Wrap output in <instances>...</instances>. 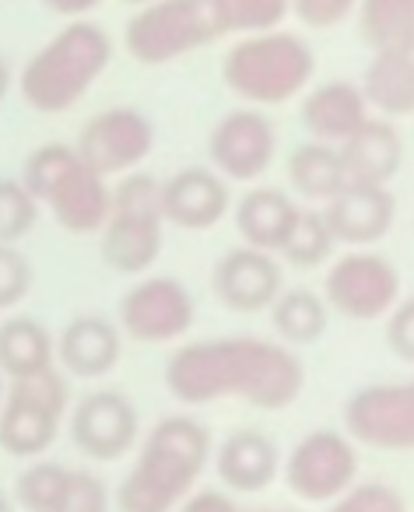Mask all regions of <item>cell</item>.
Here are the masks:
<instances>
[{"mask_svg":"<svg viewBox=\"0 0 414 512\" xmlns=\"http://www.w3.org/2000/svg\"><path fill=\"white\" fill-rule=\"evenodd\" d=\"M71 442L88 460L113 463L137 446L141 435V414L134 400L120 390H95L74 404L71 411Z\"/></svg>","mask_w":414,"mask_h":512,"instance_id":"cell-15","label":"cell"},{"mask_svg":"<svg viewBox=\"0 0 414 512\" xmlns=\"http://www.w3.org/2000/svg\"><path fill=\"white\" fill-rule=\"evenodd\" d=\"M337 239L330 232L323 211H313V207H302L299 221H295L292 235L285 239V246L278 249V256L285 264L302 267V271H313V267H323L334 256Z\"/></svg>","mask_w":414,"mask_h":512,"instance_id":"cell-31","label":"cell"},{"mask_svg":"<svg viewBox=\"0 0 414 512\" xmlns=\"http://www.w3.org/2000/svg\"><path fill=\"white\" fill-rule=\"evenodd\" d=\"M344 179L362 186H390L404 165V137L393 120L369 116L348 141L337 144Z\"/></svg>","mask_w":414,"mask_h":512,"instance_id":"cell-20","label":"cell"},{"mask_svg":"<svg viewBox=\"0 0 414 512\" xmlns=\"http://www.w3.org/2000/svg\"><path fill=\"white\" fill-rule=\"evenodd\" d=\"M211 432L190 414H169L141 442L137 463L116 488L120 512H176L211 460Z\"/></svg>","mask_w":414,"mask_h":512,"instance_id":"cell-2","label":"cell"},{"mask_svg":"<svg viewBox=\"0 0 414 512\" xmlns=\"http://www.w3.org/2000/svg\"><path fill=\"white\" fill-rule=\"evenodd\" d=\"M386 348L404 365H414V299L400 295L397 306L386 313Z\"/></svg>","mask_w":414,"mask_h":512,"instance_id":"cell-36","label":"cell"},{"mask_svg":"<svg viewBox=\"0 0 414 512\" xmlns=\"http://www.w3.org/2000/svg\"><path fill=\"white\" fill-rule=\"evenodd\" d=\"M113 60V39L95 22H67L46 46L25 60L18 92L25 106L43 116H60L88 95Z\"/></svg>","mask_w":414,"mask_h":512,"instance_id":"cell-3","label":"cell"},{"mask_svg":"<svg viewBox=\"0 0 414 512\" xmlns=\"http://www.w3.org/2000/svg\"><path fill=\"white\" fill-rule=\"evenodd\" d=\"M39 221V204L22 179L0 176V242H22L25 235L36 228Z\"/></svg>","mask_w":414,"mask_h":512,"instance_id":"cell-32","label":"cell"},{"mask_svg":"<svg viewBox=\"0 0 414 512\" xmlns=\"http://www.w3.org/2000/svg\"><path fill=\"white\" fill-rule=\"evenodd\" d=\"M278 134L274 123L260 109H232L207 134V158L211 169L232 183H253L274 162Z\"/></svg>","mask_w":414,"mask_h":512,"instance_id":"cell-14","label":"cell"},{"mask_svg":"<svg viewBox=\"0 0 414 512\" xmlns=\"http://www.w3.org/2000/svg\"><path fill=\"white\" fill-rule=\"evenodd\" d=\"M358 39L372 53L414 50V0H358Z\"/></svg>","mask_w":414,"mask_h":512,"instance_id":"cell-28","label":"cell"},{"mask_svg":"<svg viewBox=\"0 0 414 512\" xmlns=\"http://www.w3.org/2000/svg\"><path fill=\"white\" fill-rule=\"evenodd\" d=\"M288 186L292 193H299L302 200H323L327 204L330 197L344 190V165L341 155H337L334 144H323V141H306L288 155Z\"/></svg>","mask_w":414,"mask_h":512,"instance_id":"cell-27","label":"cell"},{"mask_svg":"<svg viewBox=\"0 0 414 512\" xmlns=\"http://www.w3.org/2000/svg\"><path fill=\"white\" fill-rule=\"evenodd\" d=\"M281 474H285V484L295 498L313 505H330L358 477L355 442L344 432H334V428H316L306 439L295 442L288 460L281 463Z\"/></svg>","mask_w":414,"mask_h":512,"instance_id":"cell-10","label":"cell"},{"mask_svg":"<svg viewBox=\"0 0 414 512\" xmlns=\"http://www.w3.org/2000/svg\"><path fill=\"white\" fill-rule=\"evenodd\" d=\"M67 404H71V390L60 369L11 379L0 400V449L18 460H39L57 442Z\"/></svg>","mask_w":414,"mask_h":512,"instance_id":"cell-7","label":"cell"},{"mask_svg":"<svg viewBox=\"0 0 414 512\" xmlns=\"http://www.w3.org/2000/svg\"><path fill=\"white\" fill-rule=\"evenodd\" d=\"M46 369H57L53 334L32 316H8L0 323V376L29 379Z\"/></svg>","mask_w":414,"mask_h":512,"instance_id":"cell-25","label":"cell"},{"mask_svg":"<svg viewBox=\"0 0 414 512\" xmlns=\"http://www.w3.org/2000/svg\"><path fill=\"white\" fill-rule=\"evenodd\" d=\"M0 512H15V502H11L4 488H0Z\"/></svg>","mask_w":414,"mask_h":512,"instance_id":"cell-41","label":"cell"},{"mask_svg":"<svg viewBox=\"0 0 414 512\" xmlns=\"http://www.w3.org/2000/svg\"><path fill=\"white\" fill-rule=\"evenodd\" d=\"M193 295L176 278H141L120 299V327L123 337L137 344H169L179 341L193 327Z\"/></svg>","mask_w":414,"mask_h":512,"instance_id":"cell-13","label":"cell"},{"mask_svg":"<svg viewBox=\"0 0 414 512\" xmlns=\"http://www.w3.org/2000/svg\"><path fill=\"white\" fill-rule=\"evenodd\" d=\"M71 470L57 460H32L15 477L11 502L22 512H64L67 491H71Z\"/></svg>","mask_w":414,"mask_h":512,"instance_id":"cell-29","label":"cell"},{"mask_svg":"<svg viewBox=\"0 0 414 512\" xmlns=\"http://www.w3.org/2000/svg\"><path fill=\"white\" fill-rule=\"evenodd\" d=\"M344 435L383 453H411L414 449V386L372 383L344 400Z\"/></svg>","mask_w":414,"mask_h":512,"instance_id":"cell-11","label":"cell"},{"mask_svg":"<svg viewBox=\"0 0 414 512\" xmlns=\"http://www.w3.org/2000/svg\"><path fill=\"white\" fill-rule=\"evenodd\" d=\"M323 302L330 313L355 323L383 320L400 302V271L383 253L348 249L330 264L323 278Z\"/></svg>","mask_w":414,"mask_h":512,"instance_id":"cell-9","label":"cell"},{"mask_svg":"<svg viewBox=\"0 0 414 512\" xmlns=\"http://www.w3.org/2000/svg\"><path fill=\"white\" fill-rule=\"evenodd\" d=\"M123 4H130V8H144V4H151V0H123Z\"/></svg>","mask_w":414,"mask_h":512,"instance_id":"cell-42","label":"cell"},{"mask_svg":"<svg viewBox=\"0 0 414 512\" xmlns=\"http://www.w3.org/2000/svg\"><path fill=\"white\" fill-rule=\"evenodd\" d=\"M8 92H11V67L4 60V53H0V102L8 99Z\"/></svg>","mask_w":414,"mask_h":512,"instance_id":"cell-40","label":"cell"},{"mask_svg":"<svg viewBox=\"0 0 414 512\" xmlns=\"http://www.w3.org/2000/svg\"><path fill=\"white\" fill-rule=\"evenodd\" d=\"M327 512H407V502L397 488L383 481H355L341 498L330 502Z\"/></svg>","mask_w":414,"mask_h":512,"instance_id":"cell-34","label":"cell"},{"mask_svg":"<svg viewBox=\"0 0 414 512\" xmlns=\"http://www.w3.org/2000/svg\"><path fill=\"white\" fill-rule=\"evenodd\" d=\"M165 390L190 407L236 397L260 411H285L306 390V369L281 341L211 337L176 348L165 362Z\"/></svg>","mask_w":414,"mask_h":512,"instance_id":"cell-1","label":"cell"},{"mask_svg":"<svg viewBox=\"0 0 414 512\" xmlns=\"http://www.w3.org/2000/svg\"><path fill=\"white\" fill-rule=\"evenodd\" d=\"M0 400H4V376H0Z\"/></svg>","mask_w":414,"mask_h":512,"instance_id":"cell-44","label":"cell"},{"mask_svg":"<svg viewBox=\"0 0 414 512\" xmlns=\"http://www.w3.org/2000/svg\"><path fill=\"white\" fill-rule=\"evenodd\" d=\"M162 179L123 172L109 186V214L99 228V253L109 271L141 278L162 253Z\"/></svg>","mask_w":414,"mask_h":512,"instance_id":"cell-6","label":"cell"},{"mask_svg":"<svg viewBox=\"0 0 414 512\" xmlns=\"http://www.w3.org/2000/svg\"><path fill=\"white\" fill-rule=\"evenodd\" d=\"M176 512H243L236 502H232V495H225V491H193V495H186L183 502L176 505Z\"/></svg>","mask_w":414,"mask_h":512,"instance_id":"cell-38","label":"cell"},{"mask_svg":"<svg viewBox=\"0 0 414 512\" xmlns=\"http://www.w3.org/2000/svg\"><path fill=\"white\" fill-rule=\"evenodd\" d=\"M358 0H288V11L299 18L306 29H337L355 15Z\"/></svg>","mask_w":414,"mask_h":512,"instance_id":"cell-35","label":"cell"},{"mask_svg":"<svg viewBox=\"0 0 414 512\" xmlns=\"http://www.w3.org/2000/svg\"><path fill=\"white\" fill-rule=\"evenodd\" d=\"M215 467L225 488L253 495L271 488L281 474V449L260 428H239L215 449Z\"/></svg>","mask_w":414,"mask_h":512,"instance_id":"cell-21","label":"cell"},{"mask_svg":"<svg viewBox=\"0 0 414 512\" xmlns=\"http://www.w3.org/2000/svg\"><path fill=\"white\" fill-rule=\"evenodd\" d=\"M46 11H53V15L60 18H71V22H78V18L92 15L95 8H102L106 0H43Z\"/></svg>","mask_w":414,"mask_h":512,"instance_id":"cell-39","label":"cell"},{"mask_svg":"<svg viewBox=\"0 0 414 512\" xmlns=\"http://www.w3.org/2000/svg\"><path fill=\"white\" fill-rule=\"evenodd\" d=\"M267 313H271V327L278 334V341L288 344V348L316 344L327 334V323H330L327 302L313 288H281Z\"/></svg>","mask_w":414,"mask_h":512,"instance_id":"cell-26","label":"cell"},{"mask_svg":"<svg viewBox=\"0 0 414 512\" xmlns=\"http://www.w3.org/2000/svg\"><path fill=\"white\" fill-rule=\"evenodd\" d=\"M151 148H155V127L134 106L102 109L99 116H92L81 127L78 141H74V151L81 155V162L92 172H99L102 179L141 169Z\"/></svg>","mask_w":414,"mask_h":512,"instance_id":"cell-12","label":"cell"},{"mask_svg":"<svg viewBox=\"0 0 414 512\" xmlns=\"http://www.w3.org/2000/svg\"><path fill=\"white\" fill-rule=\"evenodd\" d=\"M218 36H257V32L281 29L292 11L288 0H207Z\"/></svg>","mask_w":414,"mask_h":512,"instance_id":"cell-30","label":"cell"},{"mask_svg":"<svg viewBox=\"0 0 414 512\" xmlns=\"http://www.w3.org/2000/svg\"><path fill=\"white\" fill-rule=\"evenodd\" d=\"M316 74V53L299 32L271 29L257 36H239V43L225 53L222 81L236 99L253 109L285 106L299 99Z\"/></svg>","mask_w":414,"mask_h":512,"instance_id":"cell-4","label":"cell"},{"mask_svg":"<svg viewBox=\"0 0 414 512\" xmlns=\"http://www.w3.org/2000/svg\"><path fill=\"white\" fill-rule=\"evenodd\" d=\"M253 512H295V509H253Z\"/></svg>","mask_w":414,"mask_h":512,"instance_id":"cell-43","label":"cell"},{"mask_svg":"<svg viewBox=\"0 0 414 512\" xmlns=\"http://www.w3.org/2000/svg\"><path fill=\"white\" fill-rule=\"evenodd\" d=\"M211 288H215L218 302L225 309L250 316L271 309V302L285 288V274H281V264L274 253H264V249L253 246H236L218 256Z\"/></svg>","mask_w":414,"mask_h":512,"instance_id":"cell-16","label":"cell"},{"mask_svg":"<svg viewBox=\"0 0 414 512\" xmlns=\"http://www.w3.org/2000/svg\"><path fill=\"white\" fill-rule=\"evenodd\" d=\"M232 211L229 179L204 165H186L176 176L162 179V218L183 232H207Z\"/></svg>","mask_w":414,"mask_h":512,"instance_id":"cell-17","label":"cell"},{"mask_svg":"<svg viewBox=\"0 0 414 512\" xmlns=\"http://www.w3.org/2000/svg\"><path fill=\"white\" fill-rule=\"evenodd\" d=\"M218 39L222 36L207 0H151L123 29V50L141 67H165Z\"/></svg>","mask_w":414,"mask_h":512,"instance_id":"cell-8","label":"cell"},{"mask_svg":"<svg viewBox=\"0 0 414 512\" xmlns=\"http://www.w3.org/2000/svg\"><path fill=\"white\" fill-rule=\"evenodd\" d=\"M57 344V365L78 379H102L116 369L123 358V334L109 316L81 313L53 337Z\"/></svg>","mask_w":414,"mask_h":512,"instance_id":"cell-19","label":"cell"},{"mask_svg":"<svg viewBox=\"0 0 414 512\" xmlns=\"http://www.w3.org/2000/svg\"><path fill=\"white\" fill-rule=\"evenodd\" d=\"M369 106H365L362 92L355 81H323V85H309L302 92V127L313 134V141L323 144H341L369 120Z\"/></svg>","mask_w":414,"mask_h":512,"instance_id":"cell-22","label":"cell"},{"mask_svg":"<svg viewBox=\"0 0 414 512\" xmlns=\"http://www.w3.org/2000/svg\"><path fill=\"white\" fill-rule=\"evenodd\" d=\"M299 211L302 207L292 200V193L278 190V186H257V190L239 197L232 218H236V228L243 235V246L278 256V249L285 246L295 221H299Z\"/></svg>","mask_w":414,"mask_h":512,"instance_id":"cell-23","label":"cell"},{"mask_svg":"<svg viewBox=\"0 0 414 512\" xmlns=\"http://www.w3.org/2000/svg\"><path fill=\"white\" fill-rule=\"evenodd\" d=\"M64 512H109V488L92 470H71Z\"/></svg>","mask_w":414,"mask_h":512,"instance_id":"cell-37","label":"cell"},{"mask_svg":"<svg viewBox=\"0 0 414 512\" xmlns=\"http://www.w3.org/2000/svg\"><path fill=\"white\" fill-rule=\"evenodd\" d=\"M369 113L383 120H407L414 113V50H379L358 81Z\"/></svg>","mask_w":414,"mask_h":512,"instance_id":"cell-24","label":"cell"},{"mask_svg":"<svg viewBox=\"0 0 414 512\" xmlns=\"http://www.w3.org/2000/svg\"><path fill=\"white\" fill-rule=\"evenodd\" d=\"M22 183L67 235H99L109 214V179L88 169L74 144H39L25 158Z\"/></svg>","mask_w":414,"mask_h":512,"instance_id":"cell-5","label":"cell"},{"mask_svg":"<svg viewBox=\"0 0 414 512\" xmlns=\"http://www.w3.org/2000/svg\"><path fill=\"white\" fill-rule=\"evenodd\" d=\"M323 218H327L337 246L369 249L372 242H379L393 228L397 197H393L390 186L344 183V190L327 200Z\"/></svg>","mask_w":414,"mask_h":512,"instance_id":"cell-18","label":"cell"},{"mask_svg":"<svg viewBox=\"0 0 414 512\" xmlns=\"http://www.w3.org/2000/svg\"><path fill=\"white\" fill-rule=\"evenodd\" d=\"M32 285H36V274H32L29 256L11 242H0V313L22 306Z\"/></svg>","mask_w":414,"mask_h":512,"instance_id":"cell-33","label":"cell"}]
</instances>
